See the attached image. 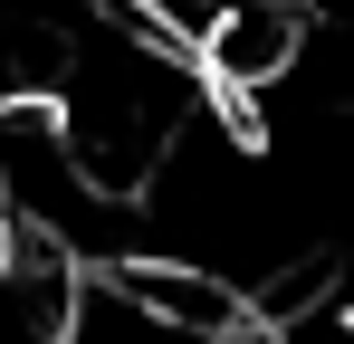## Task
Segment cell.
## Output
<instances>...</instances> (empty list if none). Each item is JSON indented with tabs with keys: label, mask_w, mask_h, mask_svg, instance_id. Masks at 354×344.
<instances>
[{
	"label": "cell",
	"mask_w": 354,
	"mask_h": 344,
	"mask_svg": "<svg viewBox=\"0 0 354 344\" xmlns=\"http://www.w3.org/2000/svg\"><path fill=\"white\" fill-rule=\"evenodd\" d=\"M221 344H268V335H259V325H239V335H221Z\"/></svg>",
	"instance_id": "277c9868"
},
{
	"label": "cell",
	"mask_w": 354,
	"mask_h": 344,
	"mask_svg": "<svg viewBox=\"0 0 354 344\" xmlns=\"http://www.w3.org/2000/svg\"><path fill=\"white\" fill-rule=\"evenodd\" d=\"M106 10H134L144 29H163V39H182V48H192V39H201V19H211L221 0H106Z\"/></svg>",
	"instance_id": "3957f363"
},
{
	"label": "cell",
	"mask_w": 354,
	"mask_h": 344,
	"mask_svg": "<svg viewBox=\"0 0 354 344\" xmlns=\"http://www.w3.org/2000/svg\"><path fill=\"white\" fill-rule=\"evenodd\" d=\"M306 48V10L297 0H221L211 19H201V39H192V77L239 106V96H259L288 57Z\"/></svg>",
	"instance_id": "6da1fadb"
},
{
	"label": "cell",
	"mask_w": 354,
	"mask_h": 344,
	"mask_svg": "<svg viewBox=\"0 0 354 344\" xmlns=\"http://www.w3.org/2000/svg\"><path fill=\"white\" fill-rule=\"evenodd\" d=\"M58 344H201L182 335V325H163L144 296H124L106 268H77V287H67V316H58Z\"/></svg>",
	"instance_id": "7a4b0ae2"
}]
</instances>
